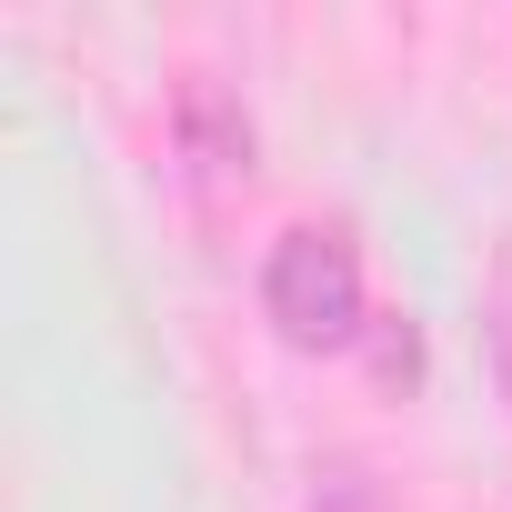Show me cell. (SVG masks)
Here are the masks:
<instances>
[{"mask_svg": "<svg viewBox=\"0 0 512 512\" xmlns=\"http://www.w3.org/2000/svg\"><path fill=\"white\" fill-rule=\"evenodd\" d=\"M312 512H392V492H382L372 462L332 452V462H312Z\"/></svg>", "mask_w": 512, "mask_h": 512, "instance_id": "cell-3", "label": "cell"}, {"mask_svg": "<svg viewBox=\"0 0 512 512\" xmlns=\"http://www.w3.org/2000/svg\"><path fill=\"white\" fill-rule=\"evenodd\" d=\"M262 322L292 352H362L372 342V282H362V251L332 221H292L262 251Z\"/></svg>", "mask_w": 512, "mask_h": 512, "instance_id": "cell-1", "label": "cell"}, {"mask_svg": "<svg viewBox=\"0 0 512 512\" xmlns=\"http://www.w3.org/2000/svg\"><path fill=\"white\" fill-rule=\"evenodd\" d=\"M372 362H382V382H412V372H422V332H412V312H382V322H372Z\"/></svg>", "mask_w": 512, "mask_h": 512, "instance_id": "cell-4", "label": "cell"}, {"mask_svg": "<svg viewBox=\"0 0 512 512\" xmlns=\"http://www.w3.org/2000/svg\"><path fill=\"white\" fill-rule=\"evenodd\" d=\"M492 352H502V382H512V302H502V322H492Z\"/></svg>", "mask_w": 512, "mask_h": 512, "instance_id": "cell-5", "label": "cell"}, {"mask_svg": "<svg viewBox=\"0 0 512 512\" xmlns=\"http://www.w3.org/2000/svg\"><path fill=\"white\" fill-rule=\"evenodd\" d=\"M171 161H181L191 201L251 191V171H262V131H251V111H241V91L221 71H181L171 81Z\"/></svg>", "mask_w": 512, "mask_h": 512, "instance_id": "cell-2", "label": "cell"}]
</instances>
